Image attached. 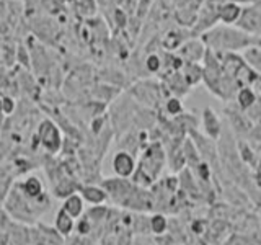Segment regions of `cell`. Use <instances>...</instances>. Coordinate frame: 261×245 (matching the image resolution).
Returning <instances> with one entry per match:
<instances>
[{"label": "cell", "mask_w": 261, "mask_h": 245, "mask_svg": "<svg viewBox=\"0 0 261 245\" xmlns=\"http://www.w3.org/2000/svg\"><path fill=\"white\" fill-rule=\"evenodd\" d=\"M51 206V196L44 193L36 200L27 198L15 185L8 191L7 198L4 201V211L8 214L12 220L20 223L24 226H35L38 224V219Z\"/></svg>", "instance_id": "6da1fadb"}, {"label": "cell", "mask_w": 261, "mask_h": 245, "mask_svg": "<svg viewBox=\"0 0 261 245\" xmlns=\"http://www.w3.org/2000/svg\"><path fill=\"white\" fill-rule=\"evenodd\" d=\"M202 43L209 46V49L214 53H235L255 46L256 39L240 28L235 30L230 27H217L204 33Z\"/></svg>", "instance_id": "7a4b0ae2"}, {"label": "cell", "mask_w": 261, "mask_h": 245, "mask_svg": "<svg viewBox=\"0 0 261 245\" xmlns=\"http://www.w3.org/2000/svg\"><path fill=\"white\" fill-rule=\"evenodd\" d=\"M165 163H167V155L160 144L147 145L141 155V160L137 162V170L133 175V178H130V182L141 188L152 186L157 182Z\"/></svg>", "instance_id": "3957f363"}, {"label": "cell", "mask_w": 261, "mask_h": 245, "mask_svg": "<svg viewBox=\"0 0 261 245\" xmlns=\"http://www.w3.org/2000/svg\"><path fill=\"white\" fill-rule=\"evenodd\" d=\"M35 141H38V144L43 147L49 155L59 154L64 147V137H62L61 129L51 119L39 121V125L36 128Z\"/></svg>", "instance_id": "277c9868"}, {"label": "cell", "mask_w": 261, "mask_h": 245, "mask_svg": "<svg viewBox=\"0 0 261 245\" xmlns=\"http://www.w3.org/2000/svg\"><path fill=\"white\" fill-rule=\"evenodd\" d=\"M224 113L227 114L228 125H230V128L237 133V136H243V137L250 136V131L253 128V121L248 118L247 111L240 110L233 102H230V103H227Z\"/></svg>", "instance_id": "5b68a950"}, {"label": "cell", "mask_w": 261, "mask_h": 245, "mask_svg": "<svg viewBox=\"0 0 261 245\" xmlns=\"http://www.w3.org/2000/svg\"><path fill=\"white\" fill-rule=\"evenodd\" d=\"M111 168L114 177L119 178H127L130 180L133 175L137 170V159L134 154H130L127 151H118L114 152L113 159H111Z\"/></svg>", "instance_id": "8992f818"}, {"label": "cell", "mask_w": 261, "mask_h": 245, "mask_svg": "<svg viewBox=\"0 0 261 245\" xmlns=\"http://www.w3.org/2000/svg\"><path fill=\"white\" fill-rule=\"evenodd\" d=\"M201 126L206 137H209L211 141H219L220 136L224 133V125L222 119L219 118V114L211 108L206 106L201 113Z\"/></svg>", "instance_id": "52a82bcc"}, {"label": "cell", "mask_w": 261, "mask_h": 245, "mask_svg": "<svg viewBox=\"0 0 261 245\" xmlns=\"http://www.w3.org/2000/svg\"><path fill=\"white\" fill-rule=\"evenodd\" d=\"M80 196L84 201L90 206H101L106 201H110V196L101 185H93V183H82L79 188Z\"/></svg>", "instance_id": "ba28073f"}, {"label": "cell", "mask_w": 261, "mask_h": 245, "mask_svg": "<svg viewBox=\"0 0 261 245\" xmlns=\"http://www.w3.org/2000/svg\"><path fill=\"white\" fill-rule=\"evenodd\" d=\"M207 49L206 44L202 43V39H186V43L178 49V56L181 57L185 62H198L204 61V56H206Z\"/></svg>", "instance_id": "9c48e42d"}, {"label": "cell", "mask_w": 261, "mask_h": 245, "mask_svg": "<svg viewBox=\"0 0 261 245\" xmlns=\"http://www.w3.org/2000/svg\"><path fill=\"white\" fill-rule=\"evenodd\" d=\"M13 185L18 188L20 193H23L30 200H36L39 196H43L44 193H47L44 190V185L41 182V178L36 175H27L24 178L18 180V182H15Z\"/></svg>", "instance_id": "30bf717a"}, {"label": "cell", "mask_w": 261, "mask_h": 245, "mask_svg": "<svg viewBox=\"0 0 261 245\" xmlns=\"http://www.w3.org/2000/svg\"><path fill=\"white\" fill-rule=\"evenodd\" d=\"M240 30L248 35H259L261 33V10L259 8H243L239 23Z\"/></svg>", "instance_id": "8fae6325"}, {"label": "cell", "mask_w": 261, "mask_h": 245, "mask_svg": "<svg viewBox=\"0 0 261 245\" xmlns=\"http://www.w3.org/2000/svg\"><path fill=\"white\" fill-rule=\"evenodd\" d=\"M160 88H162L160 85H153V84H150V82H142V84L136 85L133 95H134L141 103L152 106L155 102L159 100V96H160Z\"/></svg>", "instance_id": "7c38bea8"}, {"label": "cell", "mask_w": 261, "mask_h": 245, "mask_svg": "<svg viewBox=\"0 0 261 245\" xmlns=\"http://www.w3.org/2000/svg\"><path fill=\"white\" fill-rule=\"evenodd\" d=\"M82 183H79L75 178H72L69 175H64L61 180L53 185V196L59 200H65L67 196L73 194V193H79V188Z\"/></svg>", "instance_id": "4fadbf2b"}, {"label": "cell", "mask_w": 261, "mask_h": 245, "mask_svg": "<svg viewBox=\"0 0 261 245\" xmlns=\"http://www.w3.org/2000/svg\"><path fill=\"white\" fill-rule=\"evenodd\" d=\"M54 227L64 239H69V237L75 232V219L59 208L56 211V216H54Z\"/></svg>", "instance_id": "5bb4252c"}, {"label": "cell", "mask_w": 261, "mask_h": 245, "mask_svg": "<svg viewBox=\"0 0 261 245\" xmlns=\"http://www.w3.org/2000/svg\"><path fill=\"white\" fill-rule=\"evenodd\" d=\"M85 201L80 196V193H73L70 196H67L65 200H62L61 209H64L69 216H72L73 219H80L85 214Z\"/></svg>", "instance_id": "9a60e30c"}, {"label": "cell", "mask_w": 261, "mask_h": 245, "mask_svg": "<svg viewBox=\"0 0 261 245\" xmlns=\"http://www.w3.org/2000/svg\"><path fill=\"white\" fill-rule=\"evenodd\" d=\"M243 8L235 2V0H230V2L220 4L219 5V20L225 23V24H233L240 20Z\"/></svg>", "instance_id": "2e32d148"}, {"label": "cell", "mask_w": 261, "mask_h": 245, "mask_svg": "<svg viewBox=\"0 0 261 245\" xmlns=\"http://www.w3.org/2000/svg\"><path fill=\"white\" fill-rule=\"evenodd\" d=\"M258 92L253 87H240L239 92L235 95V100L233 103L239 106L240 110L243 111H248L253 105L258 102Z\"/></svg>", "instance_id": "e0dca14e"}, {"label": "cell", "mask_w": 261, "mask_h": 245, "mask_svg": "<svg viewBox=\"0 0 261 245\" xmlns=\"http://www.w3.org/2000/svg\"><path fill=\"white\" fill-rule=\"evenodd\" d=\"M181 70H183V77L186 80V84L190 87L199 84V82L202 80V77H204V69L198 62H185Z\"/></svg>", "instance_id": "ac0fdd59"}, {"label": "cell", "mask_w": 261, "mask_h": 245, "mask_svg": "<svg viewBox=\"0 0 261 245\" xmlns=\"http://www.w3.org/2000/svg\"><path fill=\"white\" fill-rule=\"evenodd\" d=\"M170 227L168 217L163 212H155L149 217V231L153 235H163Z\"/></svg>", "instance_id": "d6986e66"}, {"label": "cell", "mask_w": 261, "mask_h": 245, "mask_svg": "<svg viewBox=\"0 0 261 245\" xmlns=\"http://www.w3.org/2000/svg\"><path fill=\"white\" fill-rule=\"evenodd\" d=\"M108 214H110V209L101 204V206H92L88 211H85V216L92 220V223L96 226L100 223H105L106 219H108Z\"/></svg>", "instance_id": "ffe728a7"}, {"label": "cell", "mask_w": 261, "mask_h": 245, "mask_svg": "<svg viewBox=\"0 0 261 245\" xmlns=\"http://www.w3.org/2000/svg\"><path fill=\"white\" fill-rule=\"evenodd\" d=\"M165 111L170 114V116H173V118H178L179 114H183L185 108H183V102H181V98L179 96H170L167 98V102H165Z\"/></svg>", "instance_id": "44dd1931"}, {"label": "cell", "mask_w": 261, "mask_h": 245, "mask_svg": "<svg viewBox=\"0 0 261 245\" xmlns=\"http://www.w3.org/2000/svg\"><path fill=\"white\" fill-rule=\"evenodd\" d=\"M93 229H95V224L85 214L82 216L77 220V223H75V232L79 235H87V237H90V235H92V232H93Z\"/></svg>", "instance_id": "7402d4cb"}, {"label": "cell", "mask_w": 261, "mask_h": 245, "mask_svg": "<svg viewBox=\"0 0 261 245\" xmlns=\"http://www.w3.org/2000/svg\"><path fill=\"white\" fill-rule=\"evenodd\" d=\"M162 67H163V61H162V57L159 54H149V56H147V59H145L147 72L157 74V72H160Z\"/></svg>", "instance_id": "603a6c76"}, {"label": "cell", "mask_w": 261, "mask_h": 245, "mask_svg": "<svg viewBox=\"0 0 261 245\" xmlns=\"http://www.w3.org/2000/svg\"><path fill=\"white\" fill-rule=\"evenodd\" d=\"M69 245H93L92 237H87V235H70L67 239Z\"/></svg>", "instance_id": "cb8c5ba5"}, {"label": "cell", "mask_w": 261, "mask_h": 245, "mask_svg": "<svg viewBox=\"0 0 261 245\" xmlns=\"http://www.w3.org/2000/svg\"><path fill=\"white\" fill-rule=\"evenodd\" d=\"M15 108V103L12 98H8V96H2V111L4 113H12Z\"/></svg>", "instance_id": "d4e9b609"}, {"label": "cell", "mask_w": 261, "mask_h": 245, "mask_svg": "<svg viewBox=\"0 0 261 245\" xmlns=\"http://www.w3.org/2000/svg\"><path fill=\"white\" fill-rule=\"evenodd\" d=\"M253 88L256 90L258 95H261V76H259V77H258V80L255 82V85H253Z\"/></svg>", "instance_id": "484cf974"}, {"label": "cell", "mask_w": 261, "mask_h": 245, "mask_svg": "<svg viewBox=\"0 0 261 245\" xmlns=\"http://www.w3.org/2000/svg\"><path fill=\"white\" fill-rule=\"evenodd\" d=\"M27 245H31V243H27Z\"/></svg>", "instance_id": "4316f807"}]
</instances>
